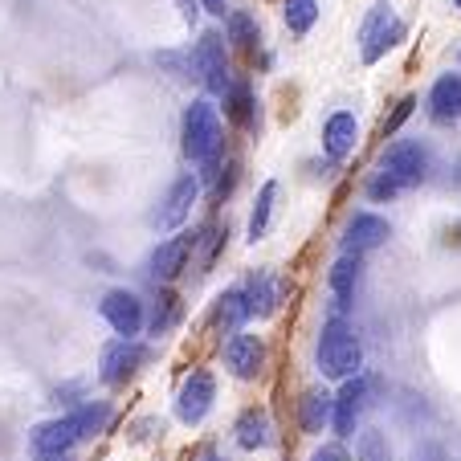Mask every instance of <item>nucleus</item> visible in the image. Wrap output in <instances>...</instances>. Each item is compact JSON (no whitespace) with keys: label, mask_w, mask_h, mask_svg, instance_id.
Listing matches in <instances>:
<instances>
[{"label":"nucleus","mask_w":461,"mask_h":461,"mask_svg":"<svg viewBox=\"0 0 461 461\" xmlns=\"http://www.w3.org/2000/svg\"><path fill=\"white\" fill-rule=\"evenodd\" d=\"M98 311H103V319L111 322V331L119 335V339H135V335L143 331V303H140V294H131V290H111V294L98 303Z\"/></svg>","instance_id":"obj_11"},{"label":"nucleus","mask_w":461,"mask_h":461,"mask_svg":"<svg viewBox=\"0 0 461 461\" xmlns=\"http://www.w3.org/2000/svg\"><path fill=\"white\" fill-rule=\"evenodd\" d=\"M282 17H286V29H290V33H306V29L319 21V0H286Z\"/></svg>","instance_id":"obj_25"},{"label":"nucleus","mask_w":461,"mask_h":461,"mask_svg":"<svg viewBox=\"0 0 461 461\" xmlns=\"http://www.w3.org/2000/svg\"><path fill=\"white\" fill-rule=\"evenodd\" d=\"M401 37H404V25H401V17H396V9H392L388 0H380V5L367 9L364 25H359V58L372 66V61H380Z\"/></svg>","instance_id":"obj_5"},{"label":"nucleus","mask_w":461,"mask_h":461,"mask_svg":"<svg viewBox=\"0 0 461 461\" xmlns=\"http://www.w3.org/2000/svg\"><path fill=\"white\" fill-rule=\"evenodd\" d=\"M367 409V375H351L331 396V429L339 437H356V425Z\"/></svg>","instance_id":"obj_9"},{"label":"nucleus","mask_w":461,"mask_h":461,"mask_svg":"<svg viewBox=\"0 0 461 461\" xmlns=\"http://www.w3.org/2000/svg\"><path fill=\"white\" fill-rule=\"evenodd\" d=\"M356 461H392L388 437H384L380 429H364V433H359V445H356Z\"/></svg>","instance_id":"obj_26"},{"label":"nucleus","mask_w":461,"mask_h":461,"mask_svg":"<svg viewBox=\"0 0 461 461\" xmlns=\"http://www.w3.org/2000/svg\"><path fill=\"white\" fill-rule=\"evenodd\" d=\"M196 196H201V180H196V176H180V180L167 188L164 201H159V209L151 212V225L156 229H180L184 221H188Z\"/></svg>","instance_id":"obj_12"},{"label":"nucleus","mask_w":461,"mask_h":461,"mask_svg":"<svg viewBox=\"0 0 461 461\" xmlns=\"http://www.w3.org/2000/svg\"><path fill=\"white\" fill-rule=\"evenodd\" d=\"M412 106H417V98H401V103H396V111H392V119H384V127H380V131H384V140L401 131V122L412 114Z\"/></svg>","instance_id":"obj_28"},{"label":"nucleus","mask_w":461,"mask_h":461,"mask_svg":"<svg viewBox=\"0 0 461 461\" xmlns=\"http://www.w3.org/2000/svg\"><path fill=\"white\" fill-rule=\"evenodd\" d=\"M429 114L437 122H457L461 119V74H441L429 90Z\"/></svg>","instance_id":"obj_18"},{"label":"nucleus","mask_w":461,"mask_h":461,"mask_svg":"<svg viewBox=\"0 0 461 461\" xmlns=\"http://www.w3.org/2000/svg\"><path fill=\"white\" fill-rule=\"evenodd\" d=\"M311 461H356V457H351L339 441H327V445H319V449L311 453Z\"/></svg>","instance_id":"obj_29"},{"label":"nucleus","mask_w":461,"mask_h":461,"mask_svg":"<svg viewBox=\"0 0 461 461\" xmlns=\"http://www.w3.org/2000/svg\"><path fill=\"white\" fill-rule=\"evenodd\" d=\"M245 319H249V306H245V298H241V286H237V290H225V294L212 303V314H209L212 331H217V335H229V339H233V335L245 327Z\"/></svg>","instance_id":"obj_19"},{"label":"nucleus","mask_w":461,"mask_h":461,"mask_svg":"<svg viewBox=\"0 0 461 461\" xmlns=\"http://www.w3.org/2000/svg\"><path fill=\"white\" fill-rule=\"evenodd\" d=\"M425 176H429L425 143L396 140V143H388V148H384L380 167H375V176L367 180V196H372V201H396L401 192L417 188Z\"/></svg>","instance_id":"obj_2"},{"label":"nucleus","mask_w":461,"mask_h":461,"mask_svg":"<svg viewBox=\"0 0 461 461\" xmlns=\"http://www.w3.org/2000/svg\"><path fill=\"white\" fill-rule=\"evenodd\" d=\"M192 66L201 70V82L209 86V95H229L233 86V74H229V53H225V37L217 29L201 33L196 50H192Z\"/></svg>","instance_id":"obj_6"},{"label":"nucleus","mask_w":461,"mask_h":461,"mask_svg":"<svg viewBox=\"0 0 461 461\" xmlns=\"http://www.w3.org/2000/svg\"><path fill=\"white\" fill-rule=\"evenodd\" d=\"M225 106H229V114H233V122H249L253 119L249 86H245V82H233V86H229V95H225Z\"/></svg>","instance_id":"obj_27"},{"label":"nucleus","mask_w":461,"mask_h":461,"mask_svg":"<svg viewBox=\"0 0 461 461\" xmlns=\"http://www.w3.org/2000/svg\"><path fill=\"white\" fill-rule=\"evenodd\" d=\"M314 359H319V372L327 380H351L364 367V348H359V335L351 331L348 319H331L319 335V348H314Z\"/></svg>","instance_id":"obj_3"},{"label":"nucleus","mask_w":461,"mask_h":461,"mask_svg":"<svg viewBox=\"0 0 461 461\" xmlns=\"http://www.w3.org/2000/svg\"><path fill=\"white\" fill-rule=\"evenodd\" d=\"M233 441L241 445V449H249V453L274 445V420H270V412L261 409V404L245 409L241 417H237V425H233Z\"/></svg>","instance_id":"obj_17"},{"label":"nucleus","mask_w":461,"mask_h":461,"mask_svg":"<svg viewBox=\"0 0 461 461\" xmlns=\"http://www.w3.org/2000/svg\"><path fill=\"white\" fill-rule=\"evenodd\" d=\"M225 364L237 380H258L261 367H266V343H261V335L237 331L233 339L225 343Z\"/></svg>","instance_id":"obj_14"},{"label":"nucleus","mask_w":461,"mask_h":461,"mask_svg":"<svg viewBox=\"0 0 461 461\" xmlns=\"http://www.w3.org/2000/svg\"><path fill=\"white\" fill-rule=\"evenodd\" d=\"M298 425H303V433H311V437L331 425V392L327 388L306 392L303 404H298Z\"/></svg>","instance_id":"obj_21"},{"label":"nucleus","mask_w":461,"mask_h":461,"mask_svg":"<svg viewBox=\"0 0 461 461\" xmlns=\"http://www.w3.org/2000/svg\"><path fill=\"white\" fill-rule=\"evenodd\" d=\"M201 5L212 13V17H225V0H201Z\"/></svg>","instance_id":"obj_30"},{"label":"nucleus","mask_w":461,"mask_h":461,"mask_svg":"<svg viewBox=\"0 0 461 461\" xmlns=\"http://www.w3.org/2000/svg\"><path fill=\"white\" fill-rule=\"evenodd\" d=\"M225 33H229V41H233L237 50L249 53L253 45H258V21H253L249 13L233 9V13H229V21H225Z\"/></svg>","instance_id":"obj_24"},{"label":"nucleus","mask_w":461,"mask_h":461,"mask_svg":"<svg viewBox=\"0 0 461 461\" xmlns=\"http://www.w3.org/2000/svg\"><path fill=\"white\" fill-rule=\"evenodd\" d=\"M106 420H111V404L106 401L78 404L74 412H66V417H58V420H45V425H37L33 433H29V457L33 461H66V453H70L78 441H90V437L103 433Z\"/></svg>","instance_id":"obj_1"},{"label":"nucleus","mask_w":461,"mask_h":461,"mask_svg":"<svg viewBox=\"0 0 461 461\" xmlns=\"http://www.w3.org/2000/svg\"><path fill=\"white\" fill-rule=\"evenodd\" d=\"M180 140H184V156H188L192 164L221 159V148H225V140H221V114H217V106H212L209 98L188 103V111H184V127H180Z\"/></svg>","instance_id":"obj_4"},{"label":"nucleus","mask_w":461,"mask_h":461,"mask_svg":"<svg viewBox=\"0 0 461 461\" xmlns=\"http://www.w3.org/2000/svg\"><path fill=\"white\" fill-rule=\"evenodd\" d=\"M356 143H359V119L351 111H335L331 119L322 122V151H327V159L343 164L356 151Z\"/></svg>","instance_id":"obj_15"},{"label":"nucleus","mask_w":461,"mask_h":461,"mask_svg":"<svg viewBox=\"0 0 461 461\" xmlns=\"http://www.w3.org/2000/svg\"><path fill=\"white\" fill-rule=\"evenodd\" d=\"M212 401H217V380H212L209 367H196V372L184 380L180 396H176V417L188 429L204 425V417L212 412Z\"/></svg>","instance_id":"obj_7"},{"label":"nucleus","mask_w":461,"mask_h":461,"mask_svg":"<svg viewBox=\"0 0 461 461\" xmlns=\"http://www.w3.org/2000/svg\"><path fill=\"white\" fill-rule=\"evenodd\" d=\"M453 9H461V0H453Z\"/></svg>","instance_id":"obj_32"},{"label":"nucleus","mask_w":461,"mask_h":461,"mask_svg":"<svg viewBox=\"0 0 461 461\" xmlns=\"http://www.w3.org/2000/svg\"><path fill=\"white\" fill-rule=\"evenodd\" d=\"M274 201H278V184L266 180L258 192V201H253V212H249V241H261V237H266L270 217H274Z\"/></svg>","instance_id":"obj_22"},{"label":"nucleus","mask_w":461,"mask_h":461,"mask_svg":"<svg viewBox=\"0 0 461 461\" xmlns=\"http://www.w3.org/2000/svg\"><path fill=\"white\" fill-rule=\"evenodd\" d=\"M180 13L184 21H196V0H180Z\"/></svg>","instance_id":"obj_31"},{"label":"nucleus","mask_w":461,"mask_h":461,"mask_svg":"<svg viewBox=\"0 0 461 461\" xmlns=\"http://www.w3.org/2000/svg\"><path fill=\"white\" fill-rule=\"evenodd\" d=\"M241 298L245 306H249V319L258 314V319H266V314H274V306H278V286H274V278L266 270L249 274V282L241 286Z\"/></svg>","instance_id":"obj_20"},{"label":"nucleus","mask_w":461,"mask_h":461,"mask_svg":"<svg viewBox=\"0 0 461 461\" xmlns=\"http://www.w3.org/2000/svg\"><path fill=\"white\" fill-rule=\"evenodd\" d=\"M388 237H392V225L384 217H375V212H356V217L348 221V229H343V253H348V258H364L367 249L384 245Z\"/></svg>","instance_id":"obj_13"},{"label":"nucleus","mask_w":461,"mask_h":461,"mask_svg":"<svg viewBox=\"0 0 461 461\" xmlns=\"http://www.w3.org/2000/svg\"><path fill=\"white\" fill-rule=\"evenodd\" d=\"M359 270H364V261H359V258H348V253H343V258L331 266V274H327V286H331V311H335V319H343V311H351V303H356Z\"/></svg>","instance_id":"obj_16"},{"label":"nucleus","mask_w":461,"mask_h":461,"mask_svg":"<svg viewBox=\"0 0 461 461\" xmlns=\"http://www.w3.org/2000/svg\"><path fill=\"white\" fill-rule=\"evenodd\" d=\"M180 294H172V290H164V294L156 298V306H151V319H148V331L151 335H167L180 322Z\"/></svg>","instance_id":"obj_23"},{"label":"nucleus","mask_w":461,"mask_h":461,"mask_svg":"<svg viewBox=\"0 0 461 461\" xmlns=\"http://www.w3.org/2000/svg\"><path fill=\"white\" fill-rule=\"evenodd\" d=\"M192 249H196V233H176V237H167V241H159L156 245V253H151V261H148V274L156 282H172V278H180L184 270H188V258H192Z\"/></svg>","instance_id":"obj_10"},{"label":"nucleus","mask_w":461,"mask_h":461,"mask_svg":"<svg viewBox=\"0 0 461 461\" xmlns=\"http://www.w3.org/2000/svg\"><path fill=\"white\" fill-rule=\"evenodd\" d=\"M143 364H148V348H143V343L114 339V343H106L103 356H98V375H103V384L119 388V384H127Z\"/></svg>","instance_id":"obj_8"}]
</instances>
